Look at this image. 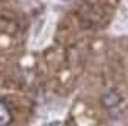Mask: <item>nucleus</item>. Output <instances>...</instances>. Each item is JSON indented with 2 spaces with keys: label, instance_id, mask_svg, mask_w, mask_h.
<instances>
[{
  "label": "nucleus",
  "instance_id": "nucleus-2",
  "mask_svg": "<svg viewBox=\"0 0 128 126\" xmlns=\"http://www.w3.org/2000/svg\"><path fill=\"white\" fill-rule=\"evenodd\" d=\"M10 122H11L10 111L6 109V106L3 103H0V126H6Z\"/></svg>",
  "mask_w": 128,
  "mask_h": 126
},
{
  "label": "nucleus",
  "instance_id": "nucleus-3",
  "mask_svg": "<svg viewBox=\"0 0 128 126\" xmlns=\"http://www.w3.org/2000/svg\"><path fill=\"white\" fill-rule=\"evenodd\" d=\"M125 12H126V19H128V6H126V11ZM126 27H128V22H126Z\"/></svg>",
  "mask_w": 128,
  "mask_h": 126
},
{
  "label": "nucleus",
  "instance_id": "nucleus-1",
  "mask_svg": "<svg viewBox=\"0 0 128 126\" xmlns=\"http://www.w3.org/2000/svg\"><path fill=\"white\" fill-rule=\"evenodd\" d=\"M102 103H103L105 108H114V106H117L120 103V97L116 90H110L103 93V97H102Z\"/></svg>",
  "mask_w": 128,
  "mask_h": 126
}]
</instances>
